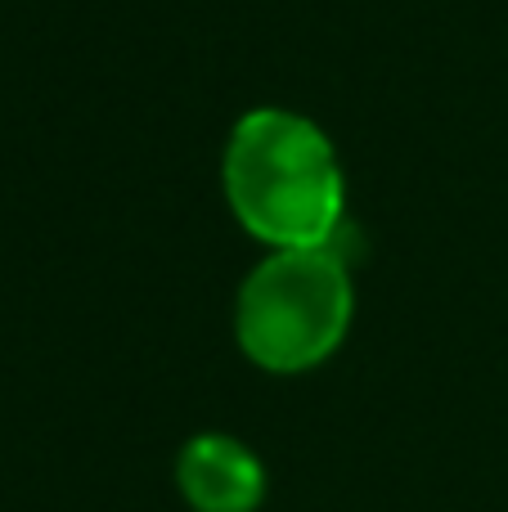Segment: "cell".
<instances>
[{
    "instance_id": "1",
    "label": "cell",
    "mask_w": 508,
    "mask_h": 512,
    "mask_svg": "<svg viewBox=\"0 0 508 512\" xmlns=\"http://www.w3.org/2000/svg\"><path fill=\"white\" fill-rule=\"evenodd\" d=\"M221 180L230 212L270 252L333 248L347 185L329 135L288 108H252L225 140Z\"/></svg>"
},
{
    "instance_id": "3",
    "label": "cell",
    "mask_w": 508,
    "mask_h": 512,
    "mask_svg": "<svg viewBox=\"0 0 508 512\" xmlns=\"http://www.w3.org/2000/svg\"><path fill=\"white\" fill-rule=\"evenodd\" d=\"M180 495L194 512H257L266 499V468L243 441L221 432L194 436L176 459Z\"/></svg>"
},
{
    "instance_id": "2",
    "label": "cell",
    "mask_w": 508,
    "mask_h": 512,
    "mask_svg": "<svg viewBox=\"0 0 508 512\" xmlns=\"http://www.w3.org/2000/svg\"><path fill=\"white\" fill-rule=\"evenodd\" d=\"M356 310L351 274L333 248L270 252L234 301L239 351L266 373H306L342 346Z\"/></svg>"
}]
</instances>
